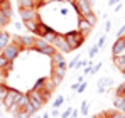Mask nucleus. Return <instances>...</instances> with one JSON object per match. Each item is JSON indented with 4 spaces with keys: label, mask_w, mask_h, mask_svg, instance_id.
Wrapping results in <instances>:
<instances>
[{
    "label": "nucleus",
    "mask_w": 125,
    "mask_h": 118,
    "mask_svg": "<svg viewBox=\"0 0 125 118\" xmlns=\"http://www.w3.org/2000/svg\"><path fill=\"white\" fill-rule=\"evenodd\" d=\"M66 69H68V64H59V66H52V74H58V76L64 78V74H66Z\"/></svg>",
    "instance_id": "a211bd4d"
},
{
    "label": "nucleus",
    "mask_w": 125,
    "mask_h": 118,
    "mask_svg": "<svg viewBox=\"0 0 125 118\" xmlns=\"http://www.w3.org/2000/svg\"><path fill=\"white\" fill-rule=\"evenodd\" d=\"M103 44H105V36L98 39V42H96V47H98V49H102V47H103Z\"/></svg>",
    "instance_id": "37998d69"
},
{
    "label": "nucleus",
    "mask_w": 125,
    "mask_h": 118,
    "mask_svg": "<svg viewBox=\"0 0 125 118\" xmlns=\"http://www.w3.org/2000/svg\"><path fill=\"white\" fill-rule=\"evenodd\" d=\"M84 88H86V83H80V86H78V89H76V91H78V93H83Z\"/></svg>",
    "instance_id": "49530a36"
},
{
    "label": "nucleus",
    "mask_w": 125,
    "mask_h": 118,
    "mask_svg": "<svg viewBox=\"0 0 125 118\" xmlns=\"http://www.w3.org/2000/svg\"><path fill=\"white\" fill-rule=\"evenodd\" d=\"M113 64H115L120 71H124V69H125V56H124V54L113 56Z\"/></svg>",
    "instance_id": "f3484780"
},
{
    "label": "nucleus",
    "mask_w": 125,
    "mask_h": 118,
    "mask_svg": "<svg viewBox=\"0 0 125 118\" xmlns=\"http://www.w3.org/2000/svg\"><path fill=\"white\" fill-rule=\"evenodd\" d=\"M7 91H9V86L5 83H0V99H3L7 96Z\"/></svg>",
    "instance_id": "393cba45"
},
{
    "label": "nucleus",
    "mask_w": 125,
    "mask_h": 118,
    "mask_svg": "<svg viewBox=\"0 0 125 118\" xmlns=\"http://www.w3.org/2000/svg\"><path fill=\"white\" fill-rule=\"evenodd\" d=\"M73 7H74V10L78 12L80 17H86L90 12H93V10H91V3H90V0H74Z\"/></svg>",
    "instance_id": "39448f33"
},
{
    "label": "nucleus",
    "mask_w": 125,
    "mask_h": 118,
    "mask_svg": "<svg viewBox=\"0 0 125 118\" xmlns=\"http://www.w3.org/2000/svg\"><path fill=\"white\" fill-rule=\"evenodd\" d=\"M80 56H76V58L73 59V61H71V62H68V68H76V64H78V61H80Z\"/></svg>",
    "instance_id": "4c0bfd02"
},
{
    "label": "nucleus",
    "mask_w": 125,
    "mask_h": 118,
    "mask_svg": "<svg viewBox=\"0 0 125 118\" xmlns=\"http://www.w3.org/2000/svg\"><path fill=\"white\" fill-rule=\"evenodd\" d=\"M51 62H52V66H59V64H66V61L62 58V52L59 51H56L52 56H51Z\"/></svg>",
    "instance_id": "2eb2a0df"
},
{
    "label": "nucleus",
    "mask_w": 125,
    "mask_h": 118,
    "mask_svg": "<svg viewBox=\"0 0 125 118\" xmlns=\"http://www.w3.org/2000/svg\"><path fill=\"white\" fill-rule=\"evenodd\" d=\"M100 68H102V64H96V66H93V68H91V74H96V73L100 71Z\"/></svg>",
    "instance_id": "a18cd8bd"
},
{
    "label": "nucleus",
    "mask_w": 125,
    "mask_h": 118,
    "mask_svg": "<svg viewBox=\"0 0 125 118\" xmlns=\"http://www.w3.org/2000/svg\"><path fill=\"white\" fill-rule=\"evenodd\" d=\"M117 2H118V0H110V2H108V5H112V7H113V5H115Z\"/></svg>",
    "instance_id": "3c124183"
},
{
    "label": "nucleus",
    "mask_w": 125,
    "mask_h": 118,
    "mask_svg": "<svg viewBox=\"0 0 125 118\" xmlns=\"http://www.w3.org/2000/svg\"><path fill=\"white\" fill-rule=\"evenodd\" d=\"M64 39H66V42H68V44H69L71 51H74V49H80V47L83 46L84 34H83V32H80V30H73V32L64 34Z\"/></svg>",
    "instance_id": "f257e3e1"
},
{
    "label": "nucleus",
    "mask_w": 125,
    "mask_h": 118,
    "mask_svg": "<svg viewBox=\"0 0 125 118\" xmlns=\"http://www.w3.org/2000/svg\"><path fill=\"white\" fill-rule=\"evenodd\" d=\"M112 83H113V81H112V79H108V78H105V79H100V81H98V86H106V84H112Z\"/></svg>",
    "instance_id": "f704fd0d"
},
{
    "label": "nucleus",
    "mask_w": 125,
    "mask_h": 118,
    "mask_svg": "<svg viewBox=\"0 0 125 118\" xmlns=\"http://www.w3.org/2000/svg\"><path fill=\"white\" fill-rule=\"evenodd\" d=\"M122 74H125V69H124V71H122Z\"/></svg>",
    "instance_id": "bf43d9fd"
},
{
    "label": "nucleus",
    "mask_w": 125,
    "mask_h": 118,
    "mask_svg": "<svg viewBox=\"0 0 125 118\" xmlns=\"http://www.w3.org/2000/svg\"><path fill=\"white\" fill-rule=\"evenodd\" d=\"M56 2H62V0H56Z\"/></svg>",
    "instance_id": "052dcab7"
},
{
    "label": "nucleus",
    "mask_w": 125,
    "mask_h": 118,
    "mask_svg": "<svg viewBox=\"0 0 125 118\" xmlns=\"http://www.w3.org/2000/svg\"><path fill=\"white\" fill-rule=\"evenodd\" d=\"M124 39H125V36H124Z\"/></svg>",
    "instance_id": "e2e57ef3"
},
{
    "label": "nucleus",
    "mask_w": 125,
    "mask_h": 118,
    "mask_svg": "<svg viewBox=\"0 0 125 118\" xmlns=\"http://www.w3.org/2000/svg\"><path fill=\"white\" fill-rule=\"evenodd\" d=\"M34 51L41 52V54H46V56H52L56 52V47L52 44H47L42 37H36V42H34Z\"/></svg>",
    "instance_id": "f03ea898"
},
{
    "label": "nucleus",
    "mask_w": 125,
    "mask_h": 118,
    "mask_svg": "<svg viewBox=\"0 0 125 118\" xmlns=\"http://www.w3.org/2000/svg\"><path fill=\"white\" fill-rule=\"evenodd\" d=\"M2 51H3V49H0V56H2Z\"/></svg>",
    "instance_id": "4d7b16f0"
},
{
    "label": "nucleus",
    "mask_w": 125,
    "mask_h": 118,
    "mask_svg": "<svg viewBox=\"0 0 125 118\" xmlns=\"http://www.w3.org/2000/svg\"><path fill=\"white\" fill-rule=\"evenodd\" d=\"M14 118H31V115H29L25 110H22V108H21V110H19V111L14 115Z\"/></svg>",
    "instance_id": "cd10ccee"
},
{
    "label": "nucleus",
    "mask_w": 125,
    "mask_h": 118,
    "mask_svg": "<svg viewBox=\"0 0 125 118\" xmlns=\"http://www.w3.org/2000/svg\"><path fill=\"white\" fill-rule=\"evenodd\" d=\"M39 22H41V20H25V22H24V27H25L29 32H36Z\"/></svg>",
    "instance_id": "aec40b11"
},
{
    "label": "nucleus",
    "mask_w": 125,
    "mask_h": 118,
    "mask_svg": "<svg viewBox=\"0 0 125 118\" xmlns=\"http://www.w3.org/2000/svg\"><path fill=\"white\" fill-rule=\"evenodd\" d=\"M10 24V19L9 17H5L3 14H0V29H3L5 25H9Z\"/></svg>",
    "instance_id": "a878e982"
},
{
    "label": "nucleus",
    "mask_w": 125,
    "mask_h": 118,
    "mask_svg": "<svg viewBox=\"0 0 125 118\" xmlns=\"http://www.w3.org/2000/svg\"><path fill=\"white\" fill-rule=\"evenodd\" d=\"M84 20H86V22H88V24H90L91 27H95V25H96V22H98V17H96V15H95L93 12H90V14H88V15L84 17Z\"/></svg>",
    "instance_id": "4be33fe9"
},
{
    "label": "nucleus",
    "mask_w": 125,
    "mask_h": 118,
    "mask_svg": "<svg viewBox=\"0 0 125 118\" xmlns=\"http://www.w3.org/2000/svg\"><path fill=\"white\" fill-rule=\"evenodd\" d=\"M124 36H125V25H122V27H120V30L117 32V37H124Z\"/></svg>",
    "instance_id": "c03bdc74"
},
{
    "label": "nucleus",
    "mask_w": 125,
    "mask_h": 118,
    "mask_svg": "<svg viewBox=\"0 0 125 118\" xmlns=\"http://www.w3.org/2000/svg\"><path fill=\"white\" fill-rule=\"evenodd\" d=\"M93 118H105L103 115H96V117H93Z\"/></svg>",
    "instance_id": "864d4df0"
},
{
    "label": "nucleus",
    "mask_w": 125,
    "mask_h": 118,
    "mask_svg": "<svg viewBox=\"0 0 125 118\" xmlns=\"http://www.w3.org/2000/svg\"><path fill=\"white\" fill-rule=\"evenodd\" d=\"M115 95H117V96H125V83H122V84H120V86L117 88Z\"/></svg>",
    "instance_id": "c756f323"
},
{
    "label": "nucleus",
    "mask_w": 125,
    "mask_h": 118,
    "mask_svg": "<svg viewBox=\"0 0 125 118\" xmlns=\"http://www.w3.org/2000/svg\"><path fill=\"white\" fill-rule=\"evenodd\" d=\"M62 103H64V98L62 96H59V98H56V101H54V108H59Z\"/></svg>",
    "instance_id": "ea45409f"
},
{
    "label": "nucleus",
    "mask_w": 125,
    "mask_h": 118,
    "mask_svg": "<svg viewBox=\"0 0 125 118\" xmlns=\"http://www.w3.org/2000/svg\"><path fill=\"white\" fill-rule=\"evenodd\" d=\"M42 89H46V91H49V93H52V91L56 89V86H54V83L51 81V78H44V84H42Z\"/></svg>",
    "instance_id": "412c9836"
},
{
    "label": "nucleus",
    "mask_w": 125,
    "mask_h": 118,
    "mask_svg": "<svg viewBox=\"0 0 125 118\" xmlns=\"http://www.w3.org/2000/svg\"><path fill=\"white\" fill-rule=\"evenodd\" d=\"M71 118H78V111H76V110H73V113H71Z\"/></svg>",
    "instance_id": "09e8293b"
},
{
    "label": "nucleus",
    "mask_w": 125,
    "mask_h": 118,
    "mask_svg": "<svg viewBox=\"0 0 125 118\" xmlns=\"http://www.w3.org/2000/svg\"><path fill=\"white\" fill-rule=\"evenodd\" d=\"M21 52H22L21 46H17V44H14V42H9V44L3 47V51H2V56H5V59H9L10 62H14L15 59L19 58Z\"/></svg>",
    "instance_id": "20e7f679"
},
{
    "label": "nucleus",
    "mask_w": 125,
    "mask_h": 118,
    "mask_svg": "<svg viewBox=\"0 0 125 118\" xmlns=\"http://www.w3.org/2000/svg\"><path fill=\"white\" fill-rule=\"evenodd\" d=\"M113 108L117 111H120V113H125V96H115Z\"/></svg>",
    "instance_id": "ddd939ff"
},
{
    "label": "nucleus",
    "mask_w": 125,
    "mask_h": 118,
    "mask_svg": "<svg viewBox=\"0 0 125 118\" xmlns=\"http://www.w3.org/2000/svg\"><path fill=\"white\" fill-rule=\"evenodd\" d=\"M96 52H98V47H96V46H93V47L90 49L88 56H90V58H95V56H96Z\"/></svg>",
    "instance_id": "58836bf2"
},
{
    "label": "nucleus",
    "mask_w": 125,
    "mask_h": 118,
    "mask_svg": "<svg viewBox=\"0 0 125 118\" xmlns=\"http://www.w3.org/2000/svg\"><path fill=\"white\" fill-rule=\"evenodd\" d=\"M51 32H56L54 29H51V27H47L46 24H42V22H39L37 24V29H36V34L39 36V37H44L46 34H51Z\"/></svg>",
    "instance_id": "f8f14e48"
},
{
    "label": "nucleus",
    "mask_w": 125,
    "mask_h": 118,
    "mask_svg": "<svg viewBox=\"0 0 125 118\" xmlns=\"http://www.w3.org/2000/svg\"><path fill=\"white\" fill-rule=\"evenodd\" d=\"M78 86H80V83H76V84H73V86H71V89H73V91H76V89H78Z\"/></svg>",
    "instance_id": "8fccbe9b"
},
{
    "label": "nucleus",
    "mask_w": 125,
    "mask_h": 118,
    "mask_svg": "<svg viewBox=\"0 0 125 118\" xmlns=\"http://www.w3.org/2000/svg\"><path fill=\"white\" fill-rule=\"evenodd\" d=\"M9 7H12V5H10V2H9V0H3V2H2V3H0V10H3V9H9Z\"/></svg>",
    "instance_id": "a19ab883"
},
{
    "label": "nucleus",
    "mask_w": 125,
    "mask_h": 118,
    "mask_svg": "<svg viewBox=\"0 0 125 118\" xmlns=\"http://www.w3.org/2000/svg\"><path fill=\"white\" fill-rule=\"evenodd\" d=\"M41 95H42V99H44V103H47V101L51 99V95H52V93H49V91H46V89H41Z\"/></svg>",
    "instance_id": "2f4dec72"
},
{
    "label": "nucleus",
    "mask_w": 125,
    "mask_h": 118,
    "mask_svg": "<svg viewBox=\"0 0 125 118\" xmlns=\"http://www.w3.org/2000/svg\"><path fill=\"white\" fill-rule=\"evenodd\" d=\"M7 76H9V73L3 71V69H0V83H5L7 81Z\"/></svg>",
    "instance_id": "e433bc0d"
},
{
    "label": "nucleus",
    "mask_w": 125,
    "mask_h": 118,
    "mask_svg": "<svg viewBox=\"0 0 125 118\" xmlns=\"http://www.w3.org/2000/svg\"><path fill=\"white\" fill-rule=\"evenodd\" d=\"M125 49V39L124 37H118V39L113 42V46H112V54L113 56H118V54H122Z\"/></svg>",
    "instance_id": "9d476101"
},
{
    "label": "nucleus",
    "mask_w": 125,
    "mask_h": 118,
    "mask_svg": "<svg viewBox=\"0 0 125 118\" xmlns=\"http://www.w3.org/2000/svg\"><path fill=\"white\" fill-rule=\"evenodd\" d=\"M19 9H37V2L36 0H17Z\"/></svg>",
    "instance_id": "4468645a"
},
{
    "label": "nucleus",
    "mask_w": 125,
    "mask_h": 118,
    "mask_svg": "<svg viewBox=\"0 0 125 118\" xmlns=\"http://www.w3.org/2000/svg\"><path fill=\"white\" fill-rule=\"evenodd\" d=\"M66 2H69V3H71V5H73V3H74V0H66Z\"/></svg>",
    "instance_id": "5fc2aeb1"
},
{
    "label": "nucleus",
    "mask_w": 125,
    "mask_h": 118,
    "mask_svg": "<svg viewBox=\"0 0 125 118\" xmlns=\"http://www.w3.org/2000/svg\"><path fill=\"white\" fill-rule=\"evenodd\" d=\"M0 118H3V117H2V111H0Z\"/></svg>",
    "instance_id": "13d9d810"
},
{
    "label": "nucleus",
    "mask_w": 125,
    "mask_h": 118,
    "mask_svg": "<svg viewBox=\"0 0 125 118\" xmlns=\"http://www.w3.org/2000/svg\"><path fill=\"white\" fill-rule=\"evenodd\" d=\"M78 30H80V32H83L84 37H86V36L93 30V27H91V25L84 20V17H80V19H78Z\"/></svg>",
    "instance_id": "9b49d317"
},
{
    "label": "nucleus",
    "mask_w": 125,
    "mask_h": 118,
    "mask_svg": "<svg viewBox=\"0 0 125 118\" xmlns=\"http://www.w3.org/2000/svg\"><path fill=\"white\" fill-rule=\"evenodd\" d=\"M19 15H21L22 22H25V20H41L36 9H19Z\"/></svg>",
    "instance_id": "1a4fd4ad"
},
{
    "label": "nucleus",
    "mask_w": 125,
    "mask_h": 118,
    "mask_svg": "<svg viewBox=\"0 0 125 118\" xmlns=\"http://www.w3.org/2000/svg\"><path fill=\"white\" fill-rule=\"evenodd\" d=\"M51 115H52V117H59V110H58V108H54V111H52Z\"/></svg>",
    "instance_id": "de8ad7c7"
},
{
    "label": "nucleus",
    "mask_w": 125,
    "mask_h": 118,
    "mask_svg": "<svg viewBox=\"0 0 125 118\" xmlns=\"http://www.w3.org/2000/svg\"><path fill=\"white\" fill-rule=\"evenodd\" d=\"M15 103L19 105V108H24V106L29 103V96H27V95H22V93H21V96L17 98V101H15Z\"/></svg>",
    "instance_id": "5701e85b"
},
{
    "label": "nucleus",
    "mask_w": 125,
    "mask_h": 118,
    "mask_svg": "<svg viewBox=\"0 0 125 118\" xmlns=\"http://www.w3.org/2000/svg\"><path fill=\"white\" fill-rule=\"evenodd\" d=\"M7 110H9V111H10L12 115H15V113H17V111H19L21 108H19V105H17V103H14V105H10V106H9Z\"/></svg>",
    "instance_id": "473e14b6"
},
{
    "label": "nucleus",
    "mask_w": 125,
    "mask_h": 118,
    "mask_svg": "<svg viewBox=\"0 0 125 118\" xmlns=\"http://www.w3.org/2000/svg\"><path fill=\"white\" fill-rule=\"evenodd\" d=\"M52 46L56 47V51H59V52H62V54H66V52H71V47H69V44L66 42V39H64V36L62 34H56V37H54V40H52Z\"/></svg>",
    "instance_id": "0eeeda50"
},
{
    "label": "nucleus",
    "mask_w": 125,
    "mask_h": 118,
    "mask_svg": "<svg viewBox=\"0 0 125 118\" xmlns=\"http://www.w3.org/2000/svg\"><path fill=\"white\" fill-rule=\"evenodd\" d=\"M27 96H29V101L34 105V108H36L37 111H39L42 106L46 105V103H44V99H42L41 91H37V89H34V88H32L31 91H27Z\"/></svg>",
    "instance_id": "423d86ee"
},
{
    "label": "nucleus",
    "mask_w": 125,
    "mask_h": 118,
    "mask_svg": "<svg viewBox=\"0 0 125 118\" xmlns=\"http://www.w3.org/2000/svg\"><path fill=\"white\" fill-rule=\"evenodd\" d=\"M0 14H3L5 17H9V19H12V15H14V12H12V7H9V9H3V10H0Z\"/></svg>",
    "instance_id": "7c9ffc66"
},
{
    "label": "nucleus",
    "mask_w": 125,
    "mask_h": 118,
    "mask_svg": "<svg viewBox=\"0 0 125 118\" xmlns=\"http://www.w3.org/2000/svg\"><path fill=\"white\" fill-rule=\"evenodd\" d=\"M51 81H52V83H54V86L58 88V86L61 84L62 78H61V76H58V74H52V73H51Z\"/></svg>",
    "instance_id": "bb28decb"
},
{
    "label": "nucleus",
    "mask_w": 125,
    "mask_h": 118,
    "mask_svg": "<svg viewBox=\"0 0 125 118\" xmlns=\"http://www.w3.org/2000/svg\"><path fill=\"white\" fill-rule=\"evenodd\" d=\"M71 113H73V110H71V108H68L64 113H61V117L62 118H69V117H71Z\"/></svg>",
    "instance_id": "79ce46f5"
},
{
    "label": "nucleus",
    "mask_w": 125,
    "mask_h": 118,
    "mask_svg": "<svg viewBox=\"0 0 125 118\" xmlns=\"http://www.w3.org/2000/svg\"><path fill=\"white\" fill-rule=\"evenodd\" d=\"M9 62H10V61H9V59H5V56H0V69H5Z\"/></svg>",
    "instance_id": "72a5a7b5"
},
{
    "label": "nucleus",
    "mask_w": 125,
    "mask_h": 118,
    "mask_svg": "<svg viewBox=\"0 0 125 118\" xmlns=\"http://www.w3.org/2000/svg\"><path fill=\"white\" fill-rule=\"evenodd\" d=\"M80 113H81V115H86V113H88V103H86V101H83V103H81Z\"/></svg>",
    "instance_id": "c9c22d12"
},
{
    "label": "nucleus",
    "mask_w": 125,
    "mask_h": 118,
    "mask_svg": "<svg viewBox=\"0 0 125 118\" xmlns=\"http://www.w3.org/2000/svg\"><path fill=\"white\" fill-rule=\"evenodd\" d=\"M36 2H37V0H36Z\"/></svg>",
    "instance_id": "69168bd1"
},
{
    "label": "nucleus",
    "mask_w": 125,
    "mask_h": 118,
    "mask_svg": "<svg viewBox=\"0 0 125 118\" xmlns=\"http://www.w3.org/2000/svg\"><path fill=\"white\" fill-rule=\"evenodd\" d=\"M21 96V91H17L15 88H9V91H7V96L2 99V103H3V106H5V110L10 106V105H14L17 98Z\"/></svg>",
    "instance_id": "6e6552de"
},
{
    "label": "nucleus",
    "mask_w": 125,
    "mask_h": 118,
    "mask_svg": "<svg viewBox=\"0 0 125 118\" xmlns=\"http://www.w3.org/2000/svg\"><path fill=\"white\" fill-rule=\"evenodd\" d=\"M56 34H58V32H51V34H46V36H44L42 39L46 40L47 44H52V40H54V37H56Z\"/></svg>",
    "instance_id": "c85d7f7f"
},
{
    "label": "nucleus",
    "mask_w": 125,
    "mask_h": 118,
    "mask_svg": "<svg viewBox=\"0 0 125 118\" xmlns=\"http://www.w3.org/2000/svg\"><path fill=\"white\" fill-rule=\"evenodd\" d=\"M10 42L21 46L22 51H24V49H34L36 37H34L32 34H29V36H14V37H10Z\"/></svg>",
    "instance_id": "7ed1b4c3"
},
{
    "label": "nucleus",
    "mask_w": 125,
    "mask_h": 118,
    "mask_svg": "<svg viewBox=\"0 0 125 118\" xmlns=\"http://www.w3.org/2000/svg\"><path fill=\"white\" fill-rule=\"evenodd\" d=\"M22 110H25V111H27V113H29V115H31V117H34V115H36V113H37V110H36V108H34V105H32V103H31V101H29V103H27V105H25V106H24V108H22Z\"/></svg>",
    "instance_id": "b1692460"
},
{
    "label": "nucleus",
    "mask_w": 125,
    "mask_h": 118,
    "mask_svg": "<svg viewBox=\"0 0 125 118\" xmlns=\"http://www.w3.org/2000/svg\"><path fill=\"white\" fill-rule=\"evenodd\" d=\"M0 30H2V29H0Z\"/></svg>",
    "instance_id": "0e129e2a"
},
{
    "label": "nucleus",
    "mask_w": 125,
    "mask_h": 118,
    "mask_svg": "<svg viewBox=\"0 0 125 118\" xmlns=\"http://www.w3.org/2000/svg\"><path fill=\"white\" fill-rule=\"evenodd\" d=\"M103 117L105 118H125V113H120L117 110H106V111H103Z\"/></svg>",
    "instance_id": "6ab92c4d"
},
{
    "label": "nucleus",
    "mask_w": 125,
    "mask_h": 118,
    "mask_svg": "<svg viewBox=\"0 0 125 118\" xmlns=\"http://www.w3.org/2000/svg\"><path fill=\"white\" fill-rule=\"evenodd\" d=\"M2 2H3V0H0V3H2Z\"/></svg>",
    "instance_id": "680f3d73"
},
{
    "label": "nucleus",
    "mask_w": 125,
    "mask_h": 118,
    "mask_svg": "<svg viewBox=\"0 0 125 118\" xmlns=\"http://www.w3.org/2000/svg\"><path fill=\"white\" fill-rule=\"evenodd\" d=\"M9 42H10V34H9L5 29H2V30H0V49H3Z\"/></svg>",
    "instance_id": "dca6fc26"
},
{
    "label": "nucleus",
    "mask_w": 125,
    "mask_h": 118,
    "mask_svg": "<svg viewBox=\"0 0 125 118\" xmlns=\"http://www.w3.org/2000/svg\"><path fill=\"white\" fill-rule=\"evenodd\" d=\"M49 117H51L49 113H44V115H42V118H49Z\"/></svg>",
    "instance_id": "603ef678"
},
{
    "label": "nucleus",
    "mask_w": 125,
    "mask_h": 118,
    "mask_svg": "<svg viewBox=\"0 0 125 118\" xmlns=\"http://www.w3.org/2000/svg\"><path fill=\"white\" fill-rule=\"evenodd\" d=\"M2 106H3V103H2V99H0V108H2Z\"/></svg>",
    "instance_id": "6e6d98bb"
}]
</instances>
